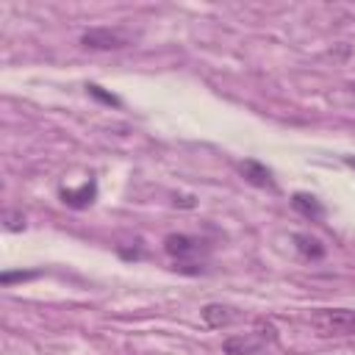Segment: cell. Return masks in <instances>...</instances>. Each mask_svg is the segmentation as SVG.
Returning <instances> with one entry per match:
<instances>
[{"mask_svg": "<svg viewBox=\"0 0 355 355\" xmlns=\"http://www.w3.org/2000/svg\"><path fill=\"white\" fill-rule=\"evenodd\" d=\"M58 197H61V202H64V205H69V208H75V211L89 208V205L97 200V180H94V178H89L80 189H61V191H58Z\"/></svg>", "mask_w": 355, "mask_h": 355, "instance_id": "cell-5", "label": "cell"}, {"mask_svg": "<svg viewBox=\"0 0 355 355\" xmlns=\"http://www.w3.org/2000/svg\"><path fill=\"white\" fill-rule=\"evenodd\" d=\"M86 89H89V94H92V97H97V100H100V103H105V105H114V108H119V105H122V103H119V97H114V94L103 92L97 83H89Z\"/></svg>", "mask_w": 355, "mask_h": 355, "instance_id": "cell-10", "label": "cell"}, {"mask_svg": "<svg viewBox=\"0 0 355 355\" xmlns=\"http://www.w3.org/2000/svg\"><path fill=\"white\" fill-rule=\"evenodd\" d=\"M80 44L86 50H122L130 44V36H125L119 28H89L83 31Z\"/></svg>", "mask_w": 355, "mask_h": 355, "instance_id": "cell-2", "label": "cell"}, {"mask_svg": "<svg viewBox=\"0 0 355 355\" xmlns=\"http://www.w3.org/2000/svg\"><path fill=\"white\" fill-rule=\"evenodd\" d=\"M291 208H294L297 214H302L305 219H311V222H319V219L324 216V205H322L313 194H305V191H297V194L291 197Z\"/></svg>", "mask_w": 355, "mask_h": 355, "instance_id": "cell-8", "label": "cell"}, {"mask_svg": "<svg viewBox=\"0 0 355 355\" xmlns=\"http://www.w3.org/2000/svg\"><path fill=\"white\" fill-rule=\"evenodd\" d=\"M200 316H202V322H205L208 327H227V324H233V322H236V316H239V313H236L230 305L208 302V305H202Z\"/></svg>", "mask_w": 355, "mask_h": 355, "instance_id": "cell-7", "label": "cell"}, {"mask_svg": "<svg viewBox=\"0 0 355 355\" xmlns=\"http://www.w3.org/2000/svg\"><path fill=\"white\" fill-rule=\"evenodd\" d=\"M311 324L319 336H355V311L349 308H316Z\"/></svg>", "mask_w": 355, "mask_h": 355, "instance_id": "cell-1", "label": "cell"}, {"mask_svg": "<svg viewBox=\"0 0 355 355\" xmlns=\"http://www.w3.org/2000/svg\"><path fill=\"white\" fill-rule=\"evenodd\" d=\"M6 227L8 230H25V216L22 214H6Z\"/></svg>", "mask_w": 355, "mask_h": 355, "instance_id": "cell-12", "label": "cell"}, {"mask_svg": "<svg viewBox=\"0 0 355 355\" xmlns=\"http://www.w3.org/2000/svg\"><path fill=\"white\" fill-rule=\"evenodd\" d=\"M263 347V338L255 333H241V336H227L222 341L225 355H255Z\"/></svg>", "mask_w": 355, "mask_h": 355, "instance_id": "cell-6", "label": "cell"}, {"mask_svg": "<svg viewBox=\"0 0 355 355\" xmlns=\"http://www.w3.org/2000/svg\"><path fill=\"white\" fill-rule=\"evenodd\" d=\"M344 164H347V166H352V169H355V155H344Z\"/></svg>", "mask_w": 355, "mask_h": 355, "instance_id": "cell-13", "label": "cell"}, {"mask_svg": "<svg viewBox=\"0 0 355 355\" xmlns=\"http://www.w3.org/2000/svg\"><path fill=\"white\" fill-rule=\"evenodd\" d=\"M239 172H241V178H244L250 186H255V189H269V191L277 189V186H275V178H272V169H269L266 164L255 161V158H244V161L239 164Z\"/></svg>", "mask_w": 355, "mask_h": 355, "instance_id": "cell-4", "label": "cell"}, {"mask_svg": "<svg viewBox=\"0 0 355 355\" xmlns=\"http://www.w3.org/2000/svg\"><path fill=\"white\" fill-rule=\"evenodd\" d=\"M33 277H39V272H3V275H0V283H3V286H11V283L33 280Z\"/></svg>", "mask_w": 355, "mask_h": 355, "instance_id": "cell-11", "label": "cell"}, {"mask_svg": "<svg viewBox=\"0 0 355 355\" xmlns=\"http://www.w3.org/2000/svg\"><path fill=\"white\" fill-rule=\"evenodd\" d=\"M294 247H297L300 255L308 258V261H322V258H324V244H322L319 239L308 236V233H294Z\"/></svg>", "mask_w": 355, "mask_h": 355, "instance_id": "cell-9", "label": "cell"}, {"mask_svg": "<svg viewBox=\"0 0 355 355\" xmlns=\"http://www.w3.org/2000/svg\"><path fill=\"white\" fill-rule=\"evenodd\" d=\"M200 239H191V236H186V233H169L166 239H164V250H166V255H172L178 263H186L189 258H194L197 252H200Z\"/></svg>", "mask_w": 355, "mask_h": 355, "instance_id": "cell-3", "label": "cell"}]
</instances>
